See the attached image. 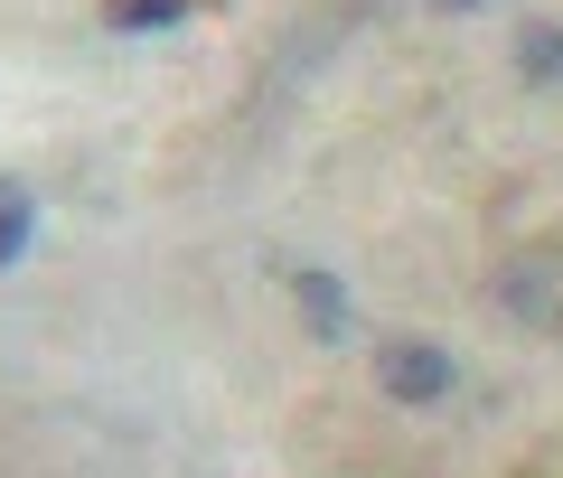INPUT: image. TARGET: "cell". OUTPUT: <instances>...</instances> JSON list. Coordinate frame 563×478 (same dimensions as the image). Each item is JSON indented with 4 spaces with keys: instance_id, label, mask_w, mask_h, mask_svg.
<instances>
[{
    "instance_id": "1",
    "label": "cell",
    "mask_w": 563,
    "mask_h": 478,
    "mask_svg": "<svg viewBox=\"0 0 563 478\" xmlns=\"http://www.w3.org/2000/svg\"><path fill=\"white\" fill-rule=\"evenodd\" d=\"M376 385H385L395 403H451L461 366H451L442 338H385V347H376Z\"/></svg>"
},
{
    "instance_id": "2",
    "label": "cell",
    "mask_w": 563,
    "mask_h": 478,
    "mask_svg": "<svg viewBox=\"0 0 563 478\" xmlns=\"http://www.w3.org/2000/svg\"><path fill=\"white\" fill-rule=\"evenodd\" d=\"M291 310L310 319L320 347H347V281L329 273V263H301V273H291Z\"/></svg>"
},
{
    "instance_id": "3",
    "label": "cell",
    "mask_w": 563,
    "mask_h": 478,
    "mask_svg": "<svg viewBox=\"0 0 563 478\" xmlns=\"http://www.w3.org/2000/svg\"><path fill=\"white\" fill-rule=\"evenodd\" d=\"M188 20V0H103V29L113 38H169Z\"/></svg>"
},
{
    "instance_id": "4",
    "label": "cell",
    "mask_w": 563,
    "mask_h": 478,
    "mask_svg": "<svg viewBox=\"0 0 563 478\" xmlns=\"http://www.w3.org/2000/svg\"><path fill=\"white\" fill-rule=\"evenodd\" d=\"M517 76L526 85H563V20H526L517 29Z\"/></svg>"
},
{
    "instance_id": "5",
    "label": "cell",
    "mask_w": 563,
    "mask_h": 478,
    "mask_svg": "<svg viewBox=\"0 0 563 478\" xmlns=\"http://www.w3.org/2000/svg\"><path fill=\"white\" fill-rule=\"evenodd\" d=\"M29 244H38V198L29 188H0V273H20Z\"/></svg>"
},
{
    "instance_id": "6",
    "label": "cell",
    "mask_w": 563,
    "mask_h": 478,
    "mask_svg": "<svg viewBox=\"0 0 563 478\" xmlns=\"http://www.w3.org/2000/svg\"><path fill=\"white\" fill-rule=\"evenodd\" d=\"M442 10H479V0H442Z\"/></svg>"
}]
</instances>
